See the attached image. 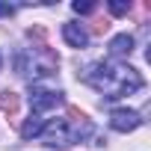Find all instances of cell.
<instances>
[{
	"mask_svg": "<svg viewBox=\"0 0 151 151\" xmlns=\"http://www.w3.org/2000/svg\"><path fill=\"white\" fill-rule=\"evenodd\" d=\"M80 80L89 83L92 89H98L107 101L133 95L142 89V74L130 65H119V62H92L80 71Z\"/></svg>",
	"mask_w": 151,
	"mask_h": 151,
	"instance_id": "1",
	"label": "cell"
},
{
	"mask_svg": "<svg viewBox=\"0 0 151 151\" xmlns=\"http://www.w3.org/2000/svg\"><path fill=\"white\" fill-rule=\"evenodd\" d=\"M15 65H18V74H21V77H27V80H42V77H50V74L56 71V56H53L45 45H39V47L24 50V53L15 59Z\"/></svg>",
	"mask_w": 151,
	"mask_h": 151,
	"instance_id": "2",
	"label": "cell"
},
{
	"mask_svg": "<svg viewBox=\"0 0 151 151\" xmlns=\"http://www.w3.org/2000/svg\"><path fill=\"white\" fill-rule=\"evenodd\" d=\"M62 104V92H53V89H42L36 86L30 92V107H33V116H42L47 110H56Z\"/></svg>",
	"mask_w": 151,
	"mask_h": 151,
	"instance_id": "3",
	"label": "cell"
},
{
	"mask_svg": "<svg viewBox=\"0 0 151 151\" xmlns=\"http://www.w3.org/2000/svg\"><path fill=\"white\" fill-rule=\"evenodd\" d=\"M39 136H42L47 145H65V142H71V124H68V119L45 122V127H42Z\"/></svg>",
	"mask_w": 151,
	"mask_h": 151,
	"instance_id": "4",
	"label": "cell"
},
{
	"mask_svg": "<svg viewBox=\"0 0 151 151\" xmlns=\"http://www.w3.org/2000/svg\"><path fill=\"white\" fill-rule=\"evenodd\" d=\"M139 124H142V119H139V113H136V110H113V113H110V127H113V130H119V133L136 130Z\"/></svg>",
	"mask_w": 151,
	"mask_h": 151,
	"instance_id": "5",
	"label": "cell"
},
{
	"mask_svg": "<svg viewBox=\"0 0 151 151\" xmlns=\"http://www.w3.org/2000/svg\"><path fill=\"white\" fill-rule=\"evenodd\" d=\"M62 39H65L71 47H77V50H83V47L89 45V33H86L80 24H74V21L62 24Z\"/></svg>",
	"mask_w": 151,
	"mask_h": 151,
	"instance_id": "6",
	"label": "cell"
},
{
	"mask_svg": "<svg viewBox=\"0 0 151 151\" xmlns=\"http://www.w3.org/2000/svg\"><path fill=\"white\" fill-rule=\"evenodd\" d=\"M130 53H133V36L122 33V36H116L110 42V56L113 59H122V56H130Z\"/></svg>",
	"mask_w": 151,
	"mask_h": 151,
	"instance_id": "7",
	"label": "cell"
},
{
	"mask_svg": "<svg viewBox=\"0 0 151 151\" xmlns=\"http://www.w3.org/2000/svg\"><path fill=\"white\" fill-rule=\"evenodd\" d=\"M42 127H45V119H42V116H30V119L24 122V127H21V136H24V139H33V136L42 133Z\"/></svg>",
	"mask_w": 151,
	"mask_h": 151,
	"instance_id": "8",
	"label": "cell"
},
{
	"mask_svg": "<svg viewBox=\"0 0 151 151\" xmlns=\"http://www.w3.org/2000/svg\"><path fill=\"white\" fill-rule=\"evenodd\" d=\"M0 110H3V113H15V110H18V95L0 89Z\"/></svg>",
	"mask_w": 151,
	"mask_h": 151,
	"instance_id": "9",
	"label": "cell"
},
{
	"mask_svg": "<svg viewBox=\"0 0 151 151\" xmlns=\"http://www.w3.org/2000/svg\"><path fill=\"white\" fill-rule=\"evenodd\" d=\"M71 9L77 12V15H89V12H95V3H92V0H77Z\"/></svg>",
	"mask_w": 151,
	"mask_h": 151,
	"instance_id": "10",
	"label": "cell"
},
{
	"mask_svg": "<svg viewBox=\"0 0 151 151\" xmlns=\"http://www.w3.org/2000/svg\"><path fill=\"white\" fill-rule=\"evenodd\" d=\"M110 12H113V15H127V12H130V3H124V0H113V3H110Z\"/></svg>",
	"mask_w": 151,
	"mask_h": 151,
	"instance_id": "11",
	"label": "cell"
},
{
	"mask_svg": "<svg viewBox=\"0 0 151 151\" xmlns=\"http://www.w3.org/2000/svg\"><path fill=\"white\" fill-rule=\"evenodd\" d=\"M6 15H15V6H9V3H0V18H6Z\"/></svg>",
	"mask_w": 151,
	"mask_h": 151,
	"instance_id": "12",
	"label": "cell"
},
{
	"mask_svg": "<svg viewBox=\"0 0 151 151\" xmlns=\"http://www.w3.org/2000/svg\"><path fill=\"white\" fill-rule=\"evenodd\" d=\"M0 65H3V59H0Z\"/></svg>",
	"mask_w": 151,
	"mask_h": 151,
	"instance_id": "13",
	"label": "cell"
}]
</instances>
